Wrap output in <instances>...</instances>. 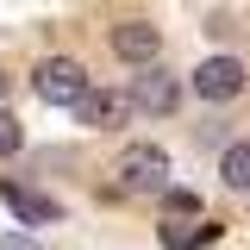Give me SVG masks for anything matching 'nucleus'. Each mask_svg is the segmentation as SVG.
I'll use <instances>...</instances> for the list:
<instances>
[{"label": "nucleus", "instance_id": "39448f33", "mask_svg": "<svg viewBox=\"0 0 250 250\" xmlns=\"http://www.w3.org/2000/svg\"><path fill=\"white\" fill-rule=\"evenodd\" d=\"M82 125H94V131H119L131 113H138V100L131 94H113V88H100V94H82Z\"/></svg>", "mask_w": 250, "mask_h": 250}, {"label": "nucleus", "instance_id": "20e7f679", "mask_svg": "<svg viewBox=\"0 0 250 250\" xmlns=\"http://www.w3.org/2000/svg\"><path fill=\"white\" fill-rule=\"evenodd\" d=\"M131 100H138V113H150V119H169L175 106H182V88H175V75H163V69H144L138 82H131Z\"/></svg>", "mask_w": 250, "mask_h": 250}, {"label": "nucleus", "instance_id": "f03ea898", "mask_svg": "<svg viewBox=\"0 0 250 250\" xmlns=\"http://www.w3.org/2000/svg\"><path fill=\"white\" fill-rule=\"evenodd\" d=\"M31 88L44 106H82V94H88V69L75 57H44L31 69Z\"/></svg>", "mask_w": 250, "mask_h": 250}, {"label": "nucleus", "instance_id": "1a4fd4ad", "mask_svg": "<svg viewBox=\"0 0 250 250\" xmlns=\"http://www.w3.org/2000/svg\"><path fill=\"white\" fill-rule=\"evenodd\" d=\"M219 182L238 188V194H250V138L225 144V156H219Z\"/></svg>", "mask_w": 250, "mask_h": 250}, {"label": "nucleus", "instance_id": "9b49d317", "mask_svg": "<svg viewBox=\"0 0 250 250\" xmlns=\"http://www.w3.org/2000/svg\"><path fill=\"white\" fill-rule=\"evenodd\" d=\"M19 144H25V125L0 106V156H19Z\"/></svg>", "mask_w": 250, "mask_h": 250}, {"label": "nucleus", "instance_id": "423d86ee", "mask_svg": "<svg viewBox=\"0 0 250 250\" xmlns=\"http://www.w3.org/2000/svg\"><path fill=\"white\" fill-rule=\"evenodd\" d=\"M113 50H119L125 62H138V69H150L156 50H163V31H156L150 19H125V25H113Z\"/></svg>", "mask_w": 250, "mask_h": 250}, {"label": "nucleus", "instance_id": "f257e3e1", "mask_svg": "<svg viewBox=\"0 0 250 250\" xmlns=\"http://www.w3.org/2000/svg\"><path fill=\"white\" fill-rule=\"evenodd\" d=\"M113 194H169V150L163 144H131L113 163Z\"/></svg>", "mask_w": 250, "mask_h": 250}, {"label": "nucleus", "instance_id": "9d476101", "mask_svg": "<svg viewBox=\"0 0 250 250\" xmlns=\"http://www.w3.org/2000/svg\"><path fill=\"white\" fill-rule=\"evenodd\" d=\"M163 213L169 219H200V194H194V188H169V194H163Z\"/></svg>", "mask_w": 250, "mask_h": 250}, {"label": "nucleus", "instance_id": "f8f14e48", "mask_svg": "<svg viewBox=\"0 0 250 250\" xmlns=\"http://www.w3.org/2000/svg\"><path fill=\"white\" fill-rule=\"evenodd\" d=\"M0 250H38V244H31L25 231H0Z\"/></svg>", "mask_w": 250, "mask_h": 250}, {"label": "nucleus", "instance_id": "6e6552de", "mask_svg": "<svg viewBox=\"0 0 250 250\" xmlns=\"http://www.w3.org/2000/svg\"><path fill=\"white\" fill-rule=\"evenodd\" d=\"M0 194L19 207V219H25V225H57V219H62V207H57V200H44V194H25V188H13V182L0 188Z\"/></svg>", "mask_w": 250, "mask_h": 250}, {"label": "nucleus", "instance_id": "ddd939ff", "mask_svg": "<svg viewBox=\"0 0 250 250\" xmlns=\"http://www.w3.org/2000/svg\"><path fill=\"white\" fill-rule=\"evenodd\" d=\"M0 106H6V75H0Z\"/></svg>", "mask_w": 250, "mask_h": 250}, {"label": "nucleus", "instance_id": "7ed1b4c3", "mask_svg": "<svg viewBox=\"0 0 250 250\" xmlns=\"http://www.w3.org/2000/svg\"><path fill=\"white\" fill-rule=\"evenodd\" d=\"M244 82H250L244 57H207L200 69H194V94H200V100H238Z\"/></svg>", "mask_w": 250, "mask_h": 250}, {"label": "nucleus", "instance_id": "0eeeda50", "mask_svg": "<svg viewBox=\"0 0 250 250\" xmlns=\"http://www.w3.org/2000/svg\"><path fill=\"white\" fill-rule=\"evenodd\" d=\"M213 238H219L213 219H163V244L169 250H200V244H213Z\"/></svg>", "mask_w": 250, "mask_h": 250}]
</instances>
